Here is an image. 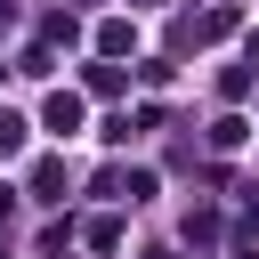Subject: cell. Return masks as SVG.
Listing matches in <instances>:
<instances>
[{
  "instance_id": "obj_1",
  "label": "cell",
  "mask_w": 259,
  "mask_h": 259,
  "mask_svg": "<svg viewBox=\"0 0 259 259\" xmlns=\"http://www.w3.org/2000/svg\"><path fill=\"white\" fill-rule=\"evenodd\" d=\"M16 146H24V121H16V113H0V154H16Z\"/></svg>"
}]
</instances>
